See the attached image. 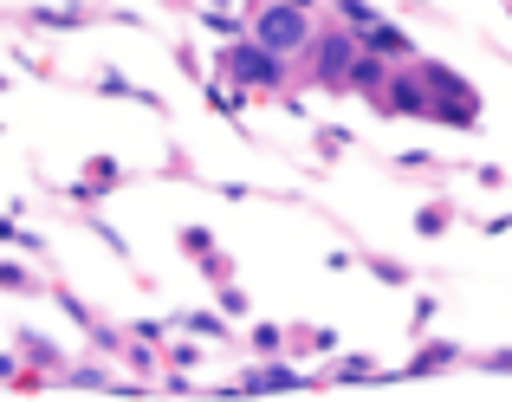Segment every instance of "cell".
Here are the masks:
<instances>
[{
	"label": "cell",
	"instance_id": "obj_1",
	"mask_svg": "<svg viewBox=\"0 0 512 402\" xmlns=\"http://www.w3.org/2000/svg\"><path fill=\"white\" fill-rule=\"evenodd\" d=\"M260 46L266 52H299L305 46V13H292V7L260 13Z\"/></svg>",
	"mask_w": 512,
	"mask_h": 402
},
{
	"label": "cell",
	"instance_id": "obj_2",
	"mask_svg": "<svg viewBox=\"0 0 512 402\" xmlns=\"http://www.w3.org/2000/svg\"><path fill=\"white\" fill-rule=\"evenodd\" d=\"M240 72H247V78H260V85H273V78H279V65L266 59V52H240Z\"/></svg>",
	"mask_w": 512,
	"mask_h": 402
},
{
	"label": "cell",
	"instance_id": "obj_3",
	"mask_svg": "<svg viewBox=\"0 0 512 402\" xmlns=\"http://www.w3.org/2000/svg\"><path fill=\"white\" fill-rule=\"evenodd\" d=\"M370 52H402V33L396 26H370Z\"/></svg>",
	"mask_w": 512,
	"mask_h": 402
},
{
	"label": "cell",
	"instance_id": "obj_4",
	"mask_svg": "<svg viewBox=\"0 0 512 402\" xmlns=\"http://www.w3.org/2000/svg\"><path fill=\"white\" fill-rule=\"evenodd\" d=\"M344 52H350L344 39H325V59H318V65H325V72H344Z\"/></svg>",
	"mask_w": 512,
	"mask_h": 402
},
{
	"label": "cell",
	"instance_id": "obj_5",
	"mask_svg": "<svg viewBox=\"0 0 512 402\" xmlns=\"http://www.w3.org/2000/svg\"><path fill=\"white\" fill-rule=\"evenodd\" d=\"M350 78H357V85H383V72H376V59H357V65H350Z\"/></svg>",
	"mask_w": 512,
	"mask_h": 402
},
{
	"label": "cell",
	"instance_id": "obj_6",
	"mask_svg": "<svg viewBox=\"0 0 512 402\" xmlns=\"http://www.w3.org/2000/svg\"><path fill=\"white\" fill-rule=\"evenodd\" d=\"M396 104H402V111H422V91H415L409 78H402V85H396Z\"/></svg>",
	"mask_w": 512,
	"mask_h": 402
}]
</instances>
